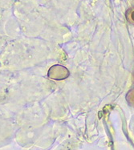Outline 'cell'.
Listing matches in <instances>:
<instances>
[{"mask_svg": "<svg viewBox=\"0 0 134 150\" xmlns=\"http://www.w3.org/2000/svg\"><path fill=\"white\" fill-rule=\"evenodd\" d=\"M69 76V71L62 65H54L48 71V77L55 80H62Z\"/></svg>", "mask_w": 134, "mask_h": 150, "instance_id": "obj_1", "label": "cell"}, {"mask_svg": "<svg viewBox=\"0 0 134 150\" xmlns=\"http://www.w3.org/2000/svg\"><path fill=\"white\" fill-rule=\"evenodd\" d=\"M126 18L131 24L134 25V6L127 10V11H126Z\"/></svg>", "mask_w": 134, "mask_h": 150, "instance_id": "obj_2", "label": "cell"}, {"mask_svg": "<svg viewBox=\"0 0 134 150\" xmlns=\"http://www.w3.org/2000/svg\"><path fill=\"white\" fill-rule=\"evenodd\" d=\"M126 100L129 105L134 107V88L131 89L126 95Z\"/></svg>", "mask_w": 134, "mask_h": 150, "instance_id": "obj_3", "label": "cell"}, {"mask_svg": "<svg viewBox=\"0 0 134 150\" xmlns=\"http://www.w3.org/2000/svg\"><path fill=\"white\" fill-rule=\"evenodd\" d=\"M133 80H134V72H133Z\"/></svg>", "mask_w": 134, "mask_h": 150, "instance_id": "obj_4", "label": "cell"}]
</instances>
